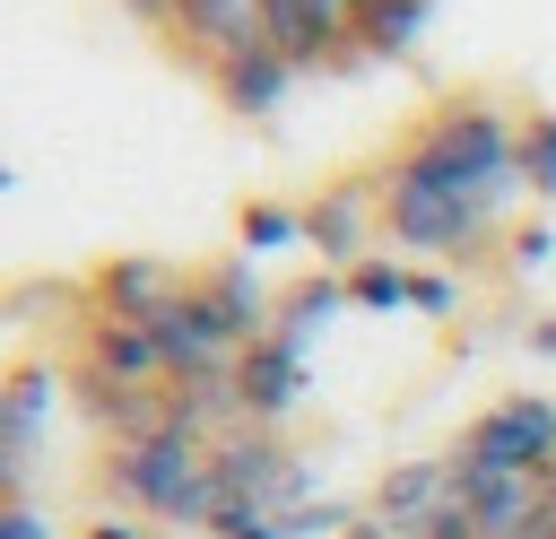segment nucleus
Instances as JSON below:
<instances>
[{"label":"nucleus","mask_w":556,"mask_h":539,"mask_svg":"<svg viewBox=\"0 0 556 539\" xmlns=\"http://www.w3.org/2000/svg\"><path fill=\"white\" fill-rule=\"evenodd\" d=\"M391 174L434 183V191H460V200H504V183H513V122L495 104H452V113H434L408 139V156Z\"/></svg>","instance_id":"obj_1"},{"label":"nucleus","mask_w":556,"mask_h":539,"mask_svg":"<svg viewBox=\"0 0 556 539\" xmlns=\"http://www.w3.org/2000/svg\"><path fill=\"white\" fill-rule=\"evenodd\" d=\"M287 504H304V469L269 426H235L208 443V522H200L208 539H235Z\"/></svg>","instance_id":"obj_2"},{"label":"nucleus","mask_w":556,"mask_h":539,"mask_svg":"<svg viewBox=\"0 0 556 539\" xmlns=\"http://www.w3.org/2000/svg\"><path fill=\"white\" fill-rule=\"evenodd\" d=\"M113 487H122L139 513L200 530V522H208V443H200L191 426H174V417H165L156 435H139V443H122V452H113Z\"/></svg>","instance_id":"obj_3"},{"label":"nucleus","mask_w":556,"mask_h":539,"mask_svg":"<svg viewBox=\"0 0 556 539\" xmlns=\"http://www.w3.org/2000/svg\"><path fill=\"white\" fill-rule=\"evenodd\" d=\"M486 226H495V200H460V191H434L408 174L382 183V235L408 252H478Z\"/></svg>","instance_id":"obj_4"},{"label":"nucleus","mask_w":556,"mask_h":539,"mask_svg":"<svg viewBox=\"0 0 556 539\" xmlns=\"http://www.w3.org/2000/svg\"><path fill=\"white\" fill-rule=\"evenodd\" d=\"M452 461L547 478V469H556V400H547V391H513V400H495L486 417H469V435L452 443Z\"/></svg>","instance_id":"obj_5"},{"label":"nucleus","mask_w":556,"mask_h":539,"mask_svg":"<svg viewBox=\"0 0 556 539\" xmlns=\"http://www.w3.org/2000/svg\"><path fill=\"white\" fill-rule=\"evenodd\" d=\"M148 330H156V348H165V383H208V374H235V356H243V330H235V313L208 296V278H191Z\"/></svg>","instance_id":"obj_6"},{"label":"nucleus","mask_w":556,"mask_h":539,"mask_svg":"<svg viewBox=\"0 0 556 539\" xmlns=\"http://www.w3.org/2000/svg\"><path fill=\"white\" fill-rule=\"evenodd\" d=\"M452 461V452H443ZM547 487H556V469L547 478H521V469H469V461H452V504L469 513V530L478 539H530V522L547 513Z\"/></svg>","instance_id":"obj_7"},{"label":"nucleus","mask_w":556,"mask_h":539,"mask_svg":"<svg viewBox=\"0 0 556 539\" xmlns=\"http://www.w3.org/2000/svg\"><path fill=\"white\" fill-rule=\"evenodd\" d=\"M269 43L295 70H348V61H365L356 0H269Z\"/></svg>","instance_id":"obj_8"},{"label":"nucleus","mask_w":556,"mask_h":539,"mask_svg":"<svg viewBox=\"0 0 556 539\" xmlns=\"http://www.w3.org/2000/svg\"><path fill=\"white\" fill-rule=\"evenodd\" d=\"M165 26H174V43H182L200 70H217V61L269 43V0H174Z\"/></svg>","instance_id":"obj_9"},{"label":"nucleus","mask_w":556,"mask_h":539,"mask_svg":"<svg viewBox=\"0 0 556 539\" xmlns=\"http://www.w3.org/2000/svg\"><path fill=\"white\" fill-rule=\"evenodd\" d=\"M43 409H52V365H9L0 374V504H17V478L35 469Z\"/></svg>","instance_id":"obj_10"},{"label":"nucleus","mask_w":556,"mask_h":539,"mask_svg":"<svg viewBox=\"0 0 556 539\" xmlns=\"http://www.w3.org/2000/svg\"><path fill=\"white\" fill-rule=\"evenodd\" d=\"M374 217H382V183H365V174H356V183H330V191L304 209V243H313L330 270H356Z\"/></svg>","instance_id":"obj_11"},{"label":"nucleus","mask_w":556,"mask_h":539,"mask_svg":"<svg viewBox=\"0 0 556 539\" xmlns=\"http://www.w3.org/2000/svg\"><path fill=\"white\" fill-rule=\"evenodd\" d=\"M78 374L113 383V391H165V348L148 322H87V348H78Z\"/></svg>","instance_id":"obj_12"},{"label":"nucleus","mask_w":556,"mask_h":539,"mask_svg":"<svg viewBox=\"0 0 556 539\" xmlns=\"http://www.w3.org/2000/svg\"><path fill=\"white\" fill-rule=\"evenodd\" d=\"M295 400H304V348H287L278 330L252 339L235 356V409H243V426H278Z\"/></svg>","instance_id":"obj_13"},{"label":"nucleus","mask_w":556,"mask_h":539,"mask_svg":"<svg viewBox=\"0 0 556 539\" xmlns=\"http://www.w3.org/2000/svg\"><path fill=\"white\" fill-rule=\"evenodd\" d=\"M182 287H191V278H182L174 261L122 252V261H104V270H96V313H104V322H156Z\"/></svg>","instance_id":"obj_14"},{"label":"nucleus","mask_w":556,"mask_h":539,"mask_svg":"<svg viewBox=\"0 0 556 539\" xmlns=\"http://www.w3.org/2000/svg\"><path fill=\"white\" fill-rule=\"evenodd\" d=\"M208 78H217V96H226L235 113H269V104L295 87V61H287L278 43H261V52H235V61H217Z\"/></svg>","instance_id":"obj_15"},{"label":"nucleus","mask_w":556,"mask_h":539,"mask_svg":"<svg viewBox=\"0 0 556 539\" xmlns=\"http://www.w3.org/2000/svg\"><path fill=\"white\" fill-rule=\"evenodd\" d=\"M443 487H452V461H400V469L382 478V496H374L365 513H374V522H391V530L408 539V530H417V522H426V513L443 504Z\"/></svg>","instance_id":"obj_16"},{"label":"nucleus","mask_w":556,"mask_h":539,"mask_svg":"<svg viewBox=\"0 0 556 539\" xmlns=\"http://www.w3.org/2000/svg\"><path fill=\"white\" fill-rule=\"evenodd\" d=\"M208 296H217V304L235 313V330H243V348H252V339H269V313H278V304H269V287H261V270H252V252H235V261H217V270H208Z\"/></svg>","instance_id":"obj_17"},{"label":"nucleus","mask_w":556,"mask_h":539,"mask_svg":"<svg viewBox=\"0 0 556 539\" xmlns=\"http://www.w3.org/2000/svg\"><path fill=\"white\" fill-rule=\"evenodd\" d=\"M339 304H348V278H339V270H313L304 287H287V296H278L269 330H278L287 348H304V339H313V330H321V322H330Z\"/></svg>","instance_id":"obj_18"},{"label":"nucleus","mask_w":556,"mask_h":539,"mask_svg":"<svg viewBox=\"0 0 556 539\" xmlns=\"http://www.w3.org/2000/svg\"><path fill=\"white\" fill-rule=\"evenodd\" d=\"M513 183H521L530 200H556V113L513 122Z\"/></svg>","instance_id":"obj_19"},{"label":"nucleus","mask_w":556,"mask_h":539,"mask_svg":"<svg viewBox=\"0 0 556 539\" xmlns=\"http://www.w3.org/2000/svg\"><path fill=\"white\" fill-rule=\"evenodd\" d=\"M339 278H348V304H365V313H400V304H408V270H400V261H374V252H365V261L339 270Z\"/></svg>","instance_id":"obj_20"},{"label":"nucleus","mask_w":556,"mask_h":539,"mask_svg":"<svg viewBox=\"0 0 556 539\" xmlns=\"http://www.w3.org/2000/svg\"><path fill=\"white\" fill-rule=\"evenodd\" d=\"M287 243H304V209L252 200V209H243V252H287Z\"/></svg>","instance_id":"obj_21"},{"label":"nucleus","mask_w":556,"mask_h":539,"mask_svg":"<svg viewBox=\"0 0 556 539\" xmlns=\"http://www.w3.org/2000/svg\"><path fill=\"white\" fill-rule=\"evenodd\" d=\"M408 304H417V313H452V304H460V287H452L443 270H408Z\"/></svg>","instance_id":"obj_22"},{"label":"nucleus","mask_w":556,"mask_h":539,"mask_svg":"<svg viewBox=\"0 0 556 539\" xmlns=\"http://www.w3.org/2000/svg\"><path fill=\"white\" fill-rule=\"evenodd\" d=\"M0 539H52L35 504H0Z\"/></svg>","instance_id":"obj_23"},{"label":"nucleus","mask_w":556,"mask_h":539,"mask_svg":"<svg viewBox=\"0 0 556 539\" xmlns=\"http://www.w3.org/2000/svg\"><path fill=\"white\" fill-rule=\"evenodd\" d=\"M78 539H139L130 522H96V530H78Z\"/></svg>","instance_id":"obj_24"},{"label":"nucleus","mask_w":556,"mask_h":539,"mask_svg":"<svg viewBox=\"0 0 556 539\" xmlns=\"http://www.w3.org/2000/svg\"><path fill=\"white\" fill-rule=\"evenodd\" d=\"M0 191H9V174H0Z\"/></svg>","instance_id":"obj_25"}]
</instances>
